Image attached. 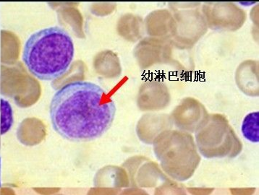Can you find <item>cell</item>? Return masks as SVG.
<instances>
[{"instance_id":"cell-1","label":"cell","mask_w":259,"mask_h":195,"mask_svg":"<svg viewBox=\"0 0 259 195\" xmlns=\"http://www.w3.org/2000/svg\"><path fill=\"white\" fill-rule=\"evenodd\" d=\"M50 112L57 134L72 142H88L102 137L110 128L116 107L99 85L75 81L57 90Z\"/></svg>"},{"instance_id":"cell-2","label":"cell","mask_w":259,"mask_h":195,"mask_svg":"<svg viewBox=\"0 0 259 195\" xmlns=\"http://www.w3.org/2000/svg\"><path fill=\"white\" fill-rule=\"evenodd\" d=\"M73 38L63 28L50 27L33 33L23 50L28 71L41 80H54L66 73L74 58Z\"/></svg>"},{"instance_id":"cell-3","label":"cell","mask_w":259,"mask_h":195,"mask_svg":"<svg viewBox=\"0 0 259 195\" xmlns=\"http://www.w3.org/2000/svg\"><path fill=\"white\" fill-rule=\"evenodd\" d=\"M153 144L161 168L173 179L186 181L197 169L201 157L191 134L183 131H163Z\"/></svg>"},{"instance_id":"cell-4","label":"cell","mask_w":259,"mask_h":195,"mask_svg":"<svg viewBox=\"0 0 259 195\" xmlns=\"http://www.w3.org/2000/svg\"><path fill=\"white\" fill-rule=\"evenodd\" d=\"M196 132V143L205 158H234L241 152V142L222 114L208 115Z\"/></svg>"},{"instance_id":"cell-5","label":"cell","mask_w":259,"mask_h":195,"mask_svg":"<svg viewBox=\"0 0 259 195\" xmlns=\"http://www.w3.org/2000/svg\"><path fill=\"white\" fill-rule=\"evenodd\" d=\"M200 3H170L173 26L170 41L178 50H190L204 36L208 27L202 13L198 10Z\"/></svg>"},{"instance_id":"cell-6","label":"cell","mask_w":259,"mask_h":195,"mask_svg":"<svg viewBox=\"0 0 259 195\" xmlns=\"http://www.w3.org/2000/svg\"><path fill=\"white\" fill-rule=\"evenodd\" d=\"M208 28L215 31H236L246 20V13L232 3H207L202 8Z\"/></svg>"},{"instance_id":"cell-7","label":"cell","mask_w":259,"mask_h":195,"mask_svg":"<svg viewBox=\"0 0 259 195\" xmlns=\"http://www.w3.org/2000/svg\"><path fill=\"white\" fill-rule=\"evenodd\" d=\"M207 111L199 101L186 98L173 111L171 117L176 127L189 132L199 128L208 117Z\"/></svg>"},{"instance_id":"cell-8","label":"cell","mask_w":259,"mask_h":195,"mask_svg":"<svg viewBox=\"0 0 259 195\" xmlns=\"http://www.w3.org/2000/svg\"><path fill=\"white\" fill-rule=\"evenodd\" d=\"M141 46L143 66L145 68L170 63L173 51L170 40L151 37L146 38Z\"/></svg>"},{"instance_id":"cell-9","label":"cell","mask_w":259,"mask_h":195,"mask_svg":"<svg viewBox=\"0 0 259 195\" xmlns=\"http://www.w3.org/2000/svg\"><path fill=\"white\" fill-rule=\"evenodd\" d=\"M142 92L144 110H160L170 102L169 89L163 82L155 80L146 82L143 86Z\"/></svg>"},{"instance_id":"cell-10","label":"cell","mask_w":259,"mask_h":195,"mask_svg":"<svg viewBox=\"0 0 259 195\" xmlns=\"http://www.w3.org/2000/svg\"><path fill=\"white\" fill-rule=\"evenodd\" d=\"M172 26V14L167 10L153 11L146 18L147 32L153 38L170 39Z\"/></svg>"},{"instance_id":"cell-11","label":"cell","mask_w":259,"mask_h":195,"mask_svg":"<svg viewBox=\"0 0 259 195\" xmlns=\"http://www.w3.org/2000/svg\"><path fill=\"white\" fill-rule=\"evenodd\" d=\"M253 61L244 62L239 66L236 72L237 85L242 91L251 96L258 95V66Z\"/></svg>"},{"instance_id":"cell-12","label":"cell","mask_w":259,"mask_h":195,"mask_svg":"<svg viewBox=\"0 0 259 195\" xmlns=\"http://www.w3.org/2000/svg\"><path fill=\"white\" fill-rule=\"evenodd\" d=\"M96 186L112 185L114 187L127 186V178L124 171L119 168L107 167L98 171L94 178Z\"/></svg>"},{"instance_id":"cell-13","label":"cell","mask_w":259,"mask_h":195,"mask_svg":"<svg viewBox=\"0 0 259 195\" xmlns=\"http://www.w3.org/2000/svg\"><path fill=\"white\" fill-rule=\"evenodd\" d=\"M242 133L244 137L253 143L259 141V112H254L245 116L242 124Z\"/></svg>"},{"instance_id":"cell-14","label":"cell","mask_w":259,"mask_h":195,"mask_svg":"<svg viewBox=\"0 0 259 195\" xmlns=\"http://www.w3.org/2000/svg\"><path fill=\"white\" fill-rule=\"evenodd\" d=\"M87 195H117V191L112 188L96 186L89 190Z\"/></svg>"},{"instance_id":"cell-15","label":"cell","mask_w":259,"mask_h":195,"mask_svg":"<svg viewBox=\"0 0 259 195\" xmlns=\"http://www.w3.org/2000/svg\"><path fill=\"white\" fill-rule=\"evenodd\" d=\"M37 194L40 195H55L58 194L60 188L58 187H36L33 189Z\"/></svg>"},{"instance_id":"cell-16","label":"cell","mask_w":259,"mask_h":195,"mask_svg":"<svg viewBox=\"0 0 259 195\" xmlns=\"http://www.w3.org/2000/svg\"><path fill=\"white\" fill-rule=\"evenodd\" d=\"M119 195H143V193L139 189H128L124 190Z\"/></svg>"},{"instance_id":"cell-17","label":"cell","mask_w":259,"mask_h":195,"mask_svg":"<svg viewBox=\"0 0 259 195\" xmlns=\"http://www.w3.org/2000/svg\"><path fill=\"white\" fill-rule=\"evenodd\" d=\"M55 195H64V194H55Z\"/></svg>"}]
</instances>
